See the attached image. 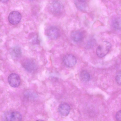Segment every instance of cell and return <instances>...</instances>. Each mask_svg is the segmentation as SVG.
I'll use <instances>...</instances> for the list:
<instances>
[{
  "instance_id": "e0dca14e",
  "label": "cell",
  "mask_w": 121,
  "mask_h": 121,
  "mask_svg": "<svg viewBox=\"0 0 121 121\" xmlns=\"http://www.w3.org/2000/svg\"><path fill=\"white\" fill-rule=\"evenodd\" d=\"M9 0H0V1L3 3H5L8 1Z\"/></svg>"
},
{
  "instance_id": "5b68a950",
  "label": "cell",
  "mask_w": 121,
  "mask_h": 121,
  "mask_svg": "<svg viewBox=\"0 0 121 121\" xmlns=\"http://www.w3.org/2000/svg\"><path fill=\"white\" fill-rule=\"evenodd\" d=\"M63 62L66 66L72 67L74 66L77 63L75 57L71 54H68L65 55L63 58Z\"/></svg>"
},
{
  "instance_id": "277c9868",
  "label": "cell",
  "mask_w": 121,
  "mask_h": 121,
  "mask_svg": "<svg viewBox=\"0 0 121 121\" xmlns=\"http://www.w3.org/2000/svg\"><path fill=\"white\" fill-rule=\"evenodd\" d=\"M22 18L20 13L17 11H13L9 14L8 19L9 22L12 25H15L19 23Z\"/></svg>"
},
{
  "instance_id": "30bf717a",
  "label": "cell",
  "mask_w": 121,
  "mask_h": 121,
  "mask_svg": "<svg viewBox=\"0 0 121 121\" xmlns=\"http://www.w3.org/2000/svg\"><path fill=\"white\" fill-rule=\"evenodd\" d=\"M71 37L72 39L76 42L81 41L83 38L82 34L80 32L78 31H73L71 33Z\"/></svg>"
},
{
  "instance_id": "ba28073f",
  "label": "cell",
  "mask_w": 121,
  "mask_h": 121,
  "mask_svg": "<svg viewBox=\"0 0 121 121\" xmlns=\"http://www.w3.org/2000/svg\"><path fill=\"white\" fill-rule=\"evenodd\" d=\"M74 3L77 9L80 10L85 12L88 9V4L87 0H74Z\"/></svg>"
},
{
  "instance_id": "7c38bea8",
  "label": "cell",
  "mask_w": 121,
  "mask_h": 121,
  "mask_svg": "<svg viewBox=\"0 0 121 121\" xmlns=\"http://www.w3.org/2000/svg\"><path fill=\"white\" fill-rule=\"evenodd\" d=\"M81 80L83 82H86L89 81L90 78L89 73L86 71L83 70L82 71L80 74Z\"/></svg>"
},
{
  "instance_id": "8992f818",
  "label": "cell",
  "mask_w": 121,
  "mask_h": 121,
  "mask_svg": "<svg viewBox=\"0 0 121 121\" xmlns=\"http://www.w3.org/2000/svg\"><path fill=\"white\" fill-rule=\"evenodd\" d=\"M22 65L26 70L30 72L34 71L37 68V66L35 62L31 60H25L23 62Z\"/></svg>"
},
{
  "instance_id": "8fae6325",
  "label": "cell",
  "mask_w": 121,
  "mask_h": 121,
  "mask_svg": "<svg viewBox=\"0 0 121 121\" xmlns=\"http://www.w3.org/2000/svg\"><path fill=\"white\" fill-rule=\"evenodd\" d=\"M9 121H19L22 120V117L21 114L18 111L12 112L9 116Z\"/></svg>"
},
{
  "instance_id": "52a82bcc",
  "label": "cell",
  "mask_w": 121,
  "mask_h": 121,
  "mask_svg": "<svg viewBox=\"0 0 121 121\" xmlns=\"http://www.w3.org/2000/svg\"><path fill=\"white\" fill-rule=\"evenodd\" d=\"M70 110L69 105L66 103H63L58 106V110L60 114L62 116L66 117L69 114Z\"/></svg>"
},
{
  "instance_id": "7a4b0ae2",
  "label": "cell",
  "mask_w": 121,
  "mask_h": 121,
  "mask_svg": "<svg viewBox=\"0 0 121 121\" xmlns=\"http://www.w3.org/2000/svg\"><path fill=\"white\" fill-rule=\"evenodd\" d=\"M8 81L10 86L13 87H17L19 86L20 83V78L17 74L13 73L8 76Z\"/></svg>"
},
{
  "instance_id": "4fadbf2b",
  "label": "cell",
  "mask_w": 121,
  "mask_h": 121,
  "mask_svg": "<svg viewBox=\"0 0 121 121\" xmlns=\"http://www.w3.org/2000/svg\"><path fill=\"white\" fill-rule=\"evenodd\" d=\"M112 26L114 28L117 30H121V20L119 17H116L113 19L112 22Z\"/></svg>"
},
{
  "instance_id": "6da1fadb",
  "label": "cell",
  "mask_w": 121,
  "mask_h": 121,
  "mask_svg": "<svg viewBox=\"0 0 121 121\" xmlns=\"http://www.w3.org/2000/svg\"><path fill=\"white\" fill-rule=\"evenodd\" d=\"M111 47L110 43L107 41L103 42L97 48L96 52L97 56L100 58L104 57L109 52Z\"/></svg>"
},
{
  "instance_id": "2e32d148",
  "label": "cell",
  "mask_w": 121,
  "mask_h": 121,
  "mask_svg": "<svg viewBox=\"0 0 121 121\" xmlns=\"http://www.w3.org/2000/svg\"><path fill=\"white\" fill-rule=\"evenodd\" d=\"M116 118L117 121H121V110L119 111L116 113Z\"/></svg>"
},
{
  "instance_id": "5bb4252c",
  "label": "cell",
  "mask_w": 121,
  "mask_h": 121,
  "mask_svg": "<svg viewBox=\"0 0 121 121\" xmlns=\"http://www.w3.org/2000/svg\"><path fill=\"white\" fill-rule=\"evenodd\" d=\"M11 54L13 57L16 58L19 57L22 54L21 48L18 47H14L12 50Z\"/></svg>"
},
{
  "instance_id": "9c48e42d",
  "label": "cell",
  "mask_w": 121,
  "mask_h": 121,
  "mask_svg": "<svg viewBox=\"0 0 121 121\" xmlns=\"http://www.w3.org/2000/svg\"><path fill=\"white\" fill-rule=\"evenodd\" d=\"M51 9L54 13L57 14L60 13L63 11V7L61 3L57 1H55L51 5Z\"/></svg>"
},
{
  "instance_id": "3957f363",
  "label": "cell",
  "mask_w": 121,
  "mask_h": 121,
  "mask_svg": "<svg viewBox=\"0 0 121 121\" xmlns=\"http://www.w3.org/2000/svg\"><path fill=\"white\" fill-rule=\"evenodd\" d=\"M46 35L50 39L55 40L59 36L60 34L59 29L54 26H50L45 31Z\"/></svg>"
},
{
  "instance_id": "9a60e30c",
  "label": "cell",
  "mask_w": 121,
  "mask_h": 121,
  "mask_svg": "<svg viewBox=\"0 0 121 121\" xmlns=\"http://www.w3.org/2000/svg\"><path fill=\"white\" fill-rule=\"evenodd\" d=\"M121 72L119 71L117 74L115 78L117 83L120 85H121Z\"/></svg>"
}]
</instances>
